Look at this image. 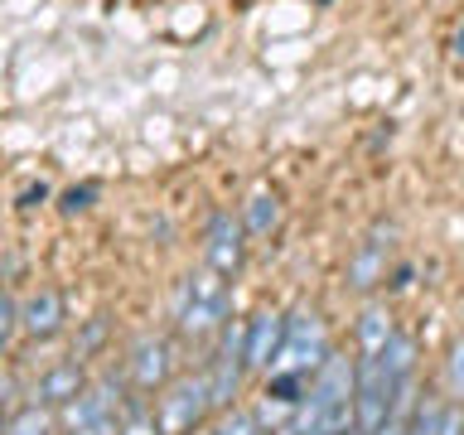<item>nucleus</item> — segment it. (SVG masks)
Returning a JSON list of instances; mask_svg holds the SVG:
<instances>
[{
    "mask_svg": "<svg viewBox=\"0 0 464 435\" xmlns=\"http://www.w3.org/2000/svg\"><path fill=\"white\" fill-rule=\"evenodd\" d=\"M227 314H232V285H227V276H218V271L188 276L184 290H179V329L188 334V339H203V334L223 329Z\"/></svg>",
    "mask_w": 464,
    "mask_h": 435,
    "instance_id": "1",
    "label": "nucleus"
},
{
    "mask_svg": "<svg viewBox=\"0 0 464 435\" xmlns=\"http://www.w3.org/2000/svg\"><path fill=\"white\" fill-rule=\"evenodd\" d=\"M329 358V339H324V319L314 310H295L285 319V343L276 353V368L271 372H304L314 377V368Z\"/></svg>",
    "mask_w": 464,
    "mask_h": 435,
    "instance_id": "2",
    "label": "nucleus"
},
{
    "mask_svg": "<svg viewBox=\"0 0 464 435\" xmlns=\"http://www.w3.org/2000/svg\"><path fill=\"white\" fill-rule=\"evenodd\" d=\"M208 406H213L208 377H179V382L165 387V397H155V420L165 435H188V430H198Z\"/></svg>",
    "mask_w": 464,
    "mask_h": 435,
    "instance_id": "3",
    "label": "nucleus"
},
{
    "mask_svg": "<svg viewBox=\"0 0 464 435\" xmlns=\"http://www.w3.org/2000/svg\"><path fill=\"white\" fill-rule=\"evenodd\" d=\"M242 372H246V324H223V343H218V358H213V377H208V392H213V406H227L242 387Z\"/></svg>",
    "mask_w": 464,
    "mask_h": 435,
    "instance_id": "4",
    "label": "nucleus"
},
{
    "mask_svg": "<svg viewBox=\"0 0 464 435\" xmlns=\"http://www.w3.org/2000/svg\"><path fill=\"white\" fill-rule=\"evenodd\" d=\"M242 237H246L242 218L213 213V218H208V232H203V261H208V271H218V276H237L242 252H246Z\"/></svg>",
    "mask_w": 464,
    "mask_h": 435,
    "instance_id": "5",
    "label": "nucleus"
},
{
    "mask_svg": "<svg viewBox=\"0 0 464 435\" xmlns=\"http://www.w3.org/2000/svg\"><path fill=\"white\" fill-rule=\"evenodd\" d=\"M126 368H130V382H136L140 392H155V387H165V382H169L174 348H169L165 339H160V334H140V339L130 343Z\"/></svg>",
    "mask_w": 464,
    "mask_h": 435,
    "instance_id": "6",
    "label": "nucleus"
},
{
    "mask_svg": "<svg viewBox=\"0 0 464 435\" xmlns=\"http://www.w3.org/2000/svg\"><path fill=\"white\" fill-rule=\"evenodd\" d=\"M285 343V314L276 310H261L246 319V368H276V353Z\"/></svg>",
    "mask_w": 464,
    "mask_h": 435,
    "instance_id": "7",
    "label": "nucleus"
},
{
    "mask_svg": "<svg viewBox=\"0 0 464 435\" xmlns=\"http://www.w3.org/2000/svg\"><path fill=\"white\" fill-rule=\"evenodd\" d=\"M20 329L29 339H53L63 329V290L58 285H39L34 295L20 304Z\"/></svg>",
    "mask_w": 464,
    "mask_h": 435,
    "instance_id": "8",
    "label": "nucleus"
},
{
    "mask_svg": "<svg viewBox=\"0 0 464 435\" xmlns=\"http://www.w3.org/2000/svg\"><path fill=\"white\" fill-rule=\"evenodd\" d=\"M82 362L78 358H68V362H58V368H49L34 382V401L39 406H68L72 397H82Z\"/></svg>",
    "mask_w": 464,
    "mask_h": 435,
    "instance_id": "9",
    "label": "nucleus"
},
{
    "mask_svg": "<svg viewBox=\"0 0 464 435\" xmlns=\"http://www.w3.org/2000/svg\"><path fill=\"white\" fill-rule=\"evenodd\" d=\"M382 276H387V242H382V232H372V237L358 246V256L348 261V285H353V290H372Z\"/></svg>",
    "mask_w": 464,
    "mask_h": 435,
    "instance_id": "10",
    "label": "nucleus"
},
{
    "mask_svg": "<svg viewBox=\"0 0 464 435\" xmlns=\"http://www.w3.org/2000/svg\"><path fill=\"white\" fill-rule=\"evenodd\" d=\"M377 362L387 368V377L411 382V372H416V339H411V334H392V339L382 343V353H377Z\"/></svg>",
    "mask_w": 464,
    "mask_h": 435,
    "instance_id": "11",
    "label": "nucleus"
},
{
    "mask_svg": "<svg viewBox=\"0 0 464 435\" xmlns=\"http://www.w3.org/2000/svg\"><path fill=\"white\" fill-rule=\"evenodd\" d=\"M276 218H281V203H276L271 188H256V194L242 203V227L252 232V237H266L276 227Z\"/></svg>",
    "mask_w": 464,
    "mask_h": 435,
    "instance_id": "12",
    "label": "nucleus"
},
{
    "mask_svg": "<svg viewBox=\"0 0 464 435\" xmlns=\"http://www.w3.org/2000/svg\"><path fill=\"white\" fill-rule=\"evenodd\" d=\"M5 435H53V416H49V406H39V401L20 406V411L10 416Z\"/></svg>",
    "mask_w": 464,
    "mask_h": 435,
    "instance_id": "13",
    "label": "nucleus"
},
{
    "mask_svg": "<svg viewBox=\"0 0 464 435\" xmlns=\"http://www.w3.org/2000/svg\"><path fill=\"white\" fill-rule=\"evenodd\" d=\"M304 392H310V377L304 372H271L266 382V401H281V406H300Z\"/></svg>",
    "mask_w": 464,
    "mask_h": 435,
    "instance_id": "14",
    "label": "nucleus"
},
{
    "mask_svg": "<svg viewBox=\"0 0 464 435\" xmlns=\"http://www.w3.org/2000/svg\"><path fill=\"white\" fill-rule=\"evenodd\" d=\"M392 334H397V329H392V319L382 310H368L358 319V348H362V353H382V343L392 339Z\"/></svg>",
    "mask_w": 464,
    "mask_h": 435,
    "instance_id": "15",
    "label": "nucleus"
},
{
    "mask_svg": "<svg viewBox=\"0 0 464 435\" xmlns=\"http://www.w3.org/2000/svg\"><path fill=\"white\" fill-rule=\"evenodd\" d=\"M121 435H165V430H160L155 411H145V401H140V397H130V401H126V420H121Z\"/></svg>",
    "mask_w": 464,
    "mask_h": 435,
    "instance_id": "16",
    "label": "nucleus"
},
{
    "mask_svg": "<svg viewBox=\"0 0 464 435\" xmlns=\"http://www.w3.org/2000/svg\"><path fill=\"white\" fill-rule=\"evenodd\" d=\"M440 420H445V406L440 401H420L416 416L406 420V435H440Z\"/></svg>",
    "mask_w": 464,
    "mask_h": 435,
    "instance_id": "17",
    "label": "nucleus"
},
{
    "mask_svg": "<svg viewBox=\"0 0 464 435\" xmlns=\"http://www.w3.org/2000/svg\"><path fill=\"white\" fill-rule=\"evenodd\" d=\"M14 329H20V304H14L5 290H0V348L10 343V334H14Z\"/></svg>",
    "mask_w": 464,
    "mask_h": 435,
    "instance_id": "18",
    "label": "nucleus"
},
{
    "mask_svg": "<svg viewBox=\"0 0 464 435\" xmlns=\"http://www.w3.org/2000/svg\"><path fill=\"white\" fill-rule=\"evenodd\" d=\"M445 377H450V392L464 397V339L450 348V362H445Z\"/></svg>",
    "mask_w": 464,
    "mask_h": 435,
    "instance_id": "19",
    "label": "nucleus"
},
{
    "mask_svg": "<svg viewBox=\"0 0 464 435\" xmlns=\"http://www.w3.org/2000/svg\"><path fill=\"white\" fill-rule=\"evenodd\" d=\"M213 435H256V416L227 411V420H223V426H213Z\"/></svg>",
    "mask_w": 464,
    "mask_h": 435,
    "instance_id": "20",
    "label": "nucleus"
},
{
    "mask_svg": "<svg viewBox=\"0 0 464 435\" xmlns=\"http://www.w3.org/2000/svg\"><path fill=\"white\" fill-rule=\"evenodd\" d=\"M72 435H121V420H116V416H97V420H87V426H78Z\"/></svg>",
    "mask_w": 464,
    "mask_h": 435,
    "instance_id": "21",
    "label": "nucleus"
},
{
    "mask_svg": "<svg viewBox=\"0 0 464 435\" xmlns=\"http://www.w3.org/2000/svg\"><path fill=\"white\" fill-rule=\"evenodd\" d=\"M92 194H97L92 184H82V188H68V194H63V208H68V213H78V208H87V203H92Z\"/></svg>",
    "mask_w": 464,
    "mask_h": 435,
    "instance_id": "22",
    "label": "nucleus"
},
{
    "mask_svg": "<svg viewBox=\"0 0 464 435\" xmlns=\"http://www.w3.org/2000/svg\"><path fill=\"white\" fill-rule=\"evenodd\" d=\"M440 435H464V406H445Z\"/></svg>",
    "mask_w": 464,
    "mask_h": 435,
    "instance_id": "23",
    "label": "nucleus"
},
{
    "mask_svg": "<svg viewBox=\"0 0 464 435\" xmlns=\"http://www.w3.org/2000/svg\"><path fill=\"white\" fill-rule=\"evenodd\" d=\"M188 435H213V430H203V426H198V430H188Z\"/></svg>",
    "mask_w": 464,
    "mask_h": 435,
    "instance_id": "24",
    "label": "nucleus"
},
{
    "mask_svg": "<svg viewBox=\"0 0 464 435\" xmlns=\"http://www.w3.org/2000/svg\"><path fill=\"white\" fill-rule=\"evenodd\" d=\"M276 435H295V426H290V430H276Z\"/></svg>",
    "mask_w": 464,
    "mask_h": 435,
    "instance_id": "25",
    "label": "nucleus"
},
{
    "mask_svg": "<svg viewBox=\"0 0 464 435\" xmlns=\"http://www.w3.org/2000/svg\"><path fill=\"white\" fill-rule=\"evenodd\" d=\"M459 53H464V29H459Z\"/></svg>",
    "mask_w": 464,
    "mask_h": 435,
    "instance_id": "26",
    "label": "nucleus"
},
{
    "mask_svg": "<svg viewBox=\"0 0 464 435\" xmlns=\"http://www.w3.org/2000/svg\"><path fill=\"white\" fill-rule=\"evenodd\" d=\"M0 435H5V420H0Z\"/></svg>",
    "mask_w": 464,
    "mask_h": 435,
    "instance_id": "27",
    "label": "nucleus"
}]
</instances>
